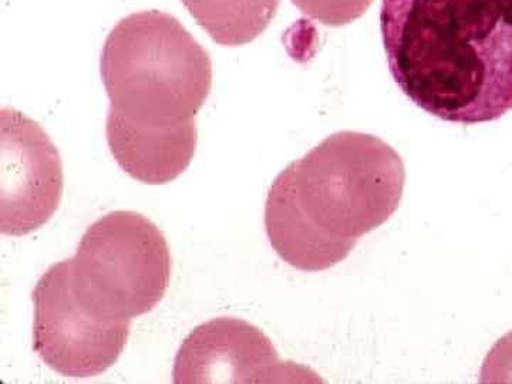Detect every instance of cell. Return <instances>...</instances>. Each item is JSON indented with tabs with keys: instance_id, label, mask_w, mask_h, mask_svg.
<instances>
[{
	"instance_id": "6da1fadb",
	"label": "cell",
	"mask_w": 512,
	"mask_h": 384,
	"mask_svg": "<svg viewBox=\"0 0 512 384\" xmlns=\"http://www.w3.org/2000/svg\"><path fill=\"white\" fill-rule=\"evenodd\" d=\"M394 82L437 119L491 123L512 111V0H383Z\"/></svg>"
},
{
	"instance_id": "7a4b0ae2",
	"label": "cell",
	"mask_w": 512,
	"mask_h": 384,
	"mask_svg": "<svg viewBox=\"0 0 512 384\" xmlns=\"http://www.w3.org/2000/svg\"><path fill=\"white\" fill-rule=\"evenodd\" d=\"M404 183L402 157L382 138L340 131L276 177L266 198V235L286 264L326 271L392 218Z\"/></svg>"
},
{
	"instance_id": "3957f363",
	"label": "cell",
	"mask_w": 512,
	"mask_h": 384,
	"mask_svg": "<svg viewBox=\"0 0 512 384\" xmlns=\"http://www.w3.org/2000/svg\"><path fill=\"white\" fill-rule=\"evenodd\" d=\"M100 72L110 110L138 123L195 119L212 89L207 50L158 10L121 19L103 46Z\"/></svg>"
},
{
	"instance_id": "277c9868",
	"label": "cell",
	"mask_w": 512,
	"mask_h": 384,
	"mask_svg": "<svg viewBox=\"0 0 512 384\" xmlns=\"http://www.w3.org/2000/svg\"><path fill=\"white\" fill-rule=\"evenodd\" d=\"M69 262L77 296L111 319L131 320L153 311L173 271L163 231L133 211L110 212L90 225Z\"/></svg>"
},
{
	"instance_id": "5b68a950",
	"label": "cell",
	"mask_w": 512,
	"mask_h": 384,
	"mask_svg": "<svg viewBox=\"0 0 512 384\" xmlns=\"http://www.w3.org/2000/svg\"><path fill=\"white\" fill-rule=\"evenodd\" d=\"M33 349L50 369L66 377H94L116 365L130 336V319L94 312L77 296L70 262L50 266L37 282Z\"/></svg>"
},
{
	"instance_id": "8992f818",
	"label": "cell",
	"mask_w": 512,
	"mask_h": 384,
	"mask_svg": "<svg viewBox=\"0 0 512 384\" xmlns=\"http://www.w3.org/2000/svg\"><path fill=\"white\" fill-rule=\"evenodd\" d=\"M63 164L53 141L35 120L0 110V232L23 237L59 210Z\"/></svg>"
},
{
	"instance_id": "52a82bcc",
	"label": "cell",
	"mask_w": 512,
	"mask_h": 384,
	"mask_svg": "<svg viewBox=\"0 0 512 384\" xmlns=\"http://www.w3.org/2000/svg\"><path fill=\"white\" fill-rule=\"evenodd\" d=\"M173 376L180 384L322 382L311 369L282 362L262 330L237 318L192 330L175 356Z\"/></svg>"
},
{
	"instance_id": "ba28073f",
	"label": "cell",
	"mask_w": 512,
	"mask_h": 384,
	"mask_svg": "<svg viewBox=\"0 0 512 384\" xmlns=\"http://www.w3.org/2000/svg\"><path fill=\"white\" fill-rule=\"evenodd\" d=\"M107 143L117 164L134 180L163 185L190 167L198 143L197 121L154 124L128 120L109 110Z\"/></svg>"
},
{
	"instance_id": "9c48e42d",
	"label": "cell",
	"mask_w": 512,
	"mask_h": 384,
	"mask_svg": "<svg viewBox=\"0 0 512 384\" xmlns=\"http://www.w3.org/2000/svg\"><path fill=\"white\" fill-rule=\"evenodd\" d=\"M292 3L309 19L339 28L362 18L373 0H292Z\"/></svg>"
},
{
	"instance_id": "30bf717a",
	"label": "cell",
	"mask_w": 512,
	"mask_h": 384,
	"mask_svg": "<svg viewBox=\"0 0 512 384\" xmlns=\"http://www.w3.org/2000/svg\"><path fill=\"white\" fill-rule=\"evenodd\" d=\"M481 383H512V332L498 340L485 357Z\"/></svg>"
},
{
	"instance_id": "8fae6325",
	"label": "cell",
	"mask_w": 512,
	"mask_h": 384,
	"mask_svg": "<svg viewBox=\"0 0 512 384\" xmlns=\"http://www.w3.org/2000/svg\"><path fill=\"white\" fill-rule=\"evenodd\" d=\"M259 2L264 3V5L268 6V8L278 12L279 3H281V0H259Z\"/></svg>"
}]
</instances>
